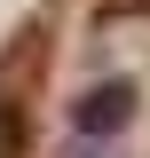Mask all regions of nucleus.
Returning <instances> with one entry per match:
<instances>
[{
	"instance_id": "nucleus-1",
	"label": "nucleus",
	"mask_w": 150,
	"mask_h": 158,
	"mask_svg": "<svg viewBox=\"0 0 150 158\" xmlns=\"http://www.w3.org/2000/svg\"><path fill=\"white\" fill-rule=\"evenodd\" d=\"M127 118H134V87H127V79H103L95 95H79V103H71V127H79L87 142H111Z\"/></svg>"
}]
</instances>
